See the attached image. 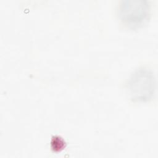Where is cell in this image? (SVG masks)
Here are the masks:
<instances>
[{"mask_svg":"<svg viewBox=\"0 0 158 158\" xmlns=\"http://www.w3.org/2000/svg\"><path fill=\"white\" fill-rule=\"evenodd\" d=\"M50 145L53 152H59L65 149L66 146V143L63 138L60 136L54 135L51 138Z\"/></svg>","mask_w":158,"mask_h":158,"instance_id":"cell-3","label":"cell"},{"mask_svg":"<svg viewBox=\"0 0 158 158\" xmlns=\"http://www.w3.org/2000/svg\"><path fill=\"white\" fill-rule=\"evenodd\" d=\"M156 81L153 73L148 69L136 70L127 83V90L130 99L135 102L149 100L155 91Z\"/></svg>","mask_w":158,"mask_h":158,"instance_id":"cell-1","label":"cell"},{"mask_svg":"<svg viewBox=\"0 0 158 158\" xmlns=\"http://www.w3.org/2000/svg\"><path fill=\"white\" fill-rule=\"evenodd\" d=\"M150 14V5L146 0H122L118 6V16L125 25L138 27L143 25Z\"/></svg>","mask_w":158,"mask_h":158,"instance_id":"cell-2","label":"cell"}]
</instances>
